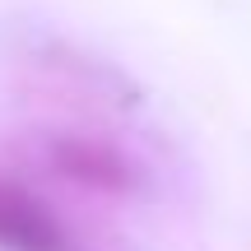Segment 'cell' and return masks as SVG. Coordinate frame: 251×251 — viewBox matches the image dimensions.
Wrapping results in <instances>:
<instances>
[{
  "instance_id": "6da1fadb",
  "label": "cell",
  "mask_w": 251,
  "mask_h": 251,
  "mask_svg": "<svg viewBox=\"0 0 251 251\" xmlns=\"http://www.w3.org/2000/svg\"><path fill=\"white\" fill-rule=\"evenodd\" d=\"M65 228L56 214L24 191L19 181H0V251H65Z\"/></svg>"
}]
</instances>
